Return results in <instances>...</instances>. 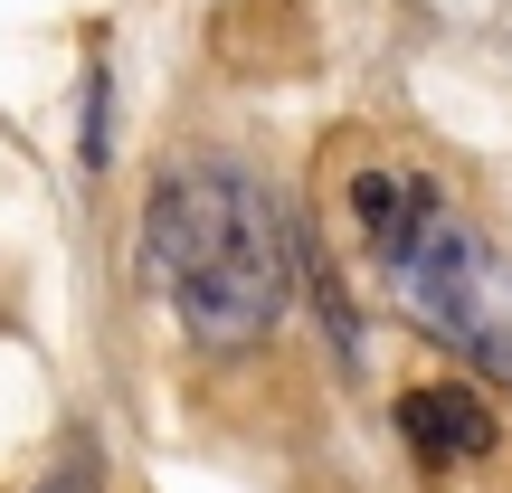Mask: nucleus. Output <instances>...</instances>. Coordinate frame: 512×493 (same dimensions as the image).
<instances>
[{"label": "nucleus", "instance_id": "2", "mask_svg": "<svg viewBox=\"0 0 512 493\" xmlns=\"http://www.w3.org/2000/svg\"><path fill=\"white\" fill-rule=\"evenodd\" d=\"M162 304H171V323H181L200 351H247V342H266V332L285 323V304H294V228H285V209L256 200L238 238L209 256L190 285H171Z\"/></svg>", "mask_w": 512, "mask_h": 493}, {"label": "nucleus", "instance_id": "6", "mask_svg": "<svg viewBox=\"0 0 512 493\" xmlns=\"http://www.w3.org/2000/svg\"><path fill=\"white\" fill-rule=\"evenodd\" d=\"M86 162H105V67L86 76Z\"/></svg>", "mask_w": 512, "mask_h": 493}, {"label": "nucleus", "instance_id": "4", "mask_svg": "<svg viewBox=\"0 0 512 493\" xmlns=\"http://www.w3.org/2000/svg\"><path fill=\"white\" fill-rule=\"evenodd\" d=\"M399 437H408V456H418V465L456 475V465H484V456L503 446V418H494L484 389L427 380V389H408V399H399Z\"/></svg>", "mask_w": 512, "mask_h": 493}, {"label": "nucleus", "instance_id": "3", "mask_svg": "<svg viewBox=\"0 0 512 493\" xmlns=\"http://www.w3.org/2000/svg\"><path fill=\"white\" fill-rule=\"evenodd\" d=\"M256 200H266V190H256L247 171H228V162H181V171H162V190H152V209H143V275H152V294L190 285V275H200L209 256L247 228Z\"/></svg>", "mask_w": 512, "mask_h": 493}, {"label": "nucleus", "instance_id": "5", "mask_svg": "<svg viewBox=\"0 0 512 493\" xmlns=\"http://www.w3.org/2000/svg\"><path fill=\"white\" fill-rule=\"evenodd\" d=\"M351 209H361L370 247L389 256L408 228L427 219V209H437V181H427V171H361V181H351Z\"/></svg>", "mask_w": 512, "mask_h": 493}, {"label": "nucleus", "instance_id": "7", "mask_svg": "<svg viewBox=\"0 0 512 493\" xmlns=\"http://www.w3.org/2000/svg\"><path fill=\"white\" fill-rule=\"evenodd\" d=\"M38 493H95V465H86V456H76V465H57V475L38 484Z\"/></svg>", "mask_w": 512, "mask_h": 493}, {"label": "nucleus", "instance_id": "1", "mask_svg": "<svg viewBox=\"0 0 512 493\" xmlns=\"http://www.w3.org/2000/svg\"><path fill=\"white\" fill-rule=\"evenodd\" d=\"M389 285H399V313L437 351H456L465 370H484L494 389H512V256L484 238V228H465L456 209L437 200L389 247Z\"/></svg>", "mask_w": 512, "mask_h": 493}]
</instances>
